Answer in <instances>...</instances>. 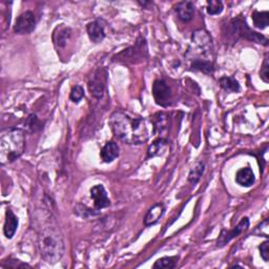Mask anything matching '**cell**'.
<instances>
[{
	"label": "cell",
	"mask_w": 269,
	"mask_h": 269,
	"mask_svg": "<svg viewBox=\"0 0 269 269\" xmlns=\"http://www.w3.org/2000/svg\"><path fill=\"white\" fill-rule=\"evenodd\" d=\"M169 118H170V116L165 113L156 114L155 117L150 120L152 123V126H153V133L155 134L156 133H162L163 131L168 129Z\"/></svg>",
	"instance_id": "obj_19"
},
{
	"label": "cell",
	"mask_w": 269,
	"mask_h": 269,
	"mask_svg": "<svg viewBox=\"0 0 269 269\" xmlns=\"http://www.w3.org/2000/svg\"><path fill=\"white\" fill-rule=\"evenodd\" d=\"M91 198L94 201L96 209L98 210L106 208L111 205V201L109 199L106 190L102 184L95 185L91 188Z\"/></svg>",
	"instance_id": "obj_9"
},
{
	"label": "cell",
	"mask_w": 269,
	"mask_h": 269,
	"mask_svg": "<svg viewBox=\"0 0 269 269\" xmlns=\"http://www.w3.org/2000/svg\"><path fill=\"white\" fill-rule=\"evenodd\" d=\"M251 19L254 27L260 30H264L269 24V12L268 11H253L251 14Z\"/></svg>",
	"instance_id": "obj_20"
},
{
	"label": "cell",
	"mask_w": 269,
	"mask_h": 269,
	"mask_svg": "<svg viewBox=\"0 0 269 269\" xmlns=\"http://www.w3.org/2000/svg\"><path fill=\"white\" fill-rule=\"evenodd\" d=\"M25 147L23 131L8 129L0 135V162L3 165L13 163L22 156Z\"/></svg>",
	"instance_id": "obj_4"
},
{
	"label": "cell",
	"mask_w": 269,
	"mask_h": 269,
	"mask_svg": "<svg viewBox=\"0 0 269 269\" xmlns=\"http://www.w3.org/2000/svg\"><path fill=\"white\" fill-rule=\"evenodd\" d=\"M152 96L156 103L162 107H168L172 101V91L164 80L158 79L152 84Z\"/></svg>",
	"instance_id": "obj_6"
},
{
	"label": "cell",
	"mask_w": 269,
	"mask_h": 269,
	"mask_svg": "<svg viewBox=\"0 0 269 269\" xmlns=\"http://www.w3.org/2000/svg\"><path fill=\"white\" fill-rule=\"evenodd\" d=\"M212 55L213 44L209 34L204 30L196 31L191 36V43L186 53V57L190 61V68L211 75L214 72Z\"/></svg>",
	"instance_id": "obj_3"
},
{
	"label": "cell",
	"mask_w": 269,
	"mask_h": 269,
	"mask_svg": "<svg viewBox=\"0 0 269 269\" xmlns=\"http://www.w3.org/2000/svg\"><path fill=\"white\" fill-rule=\"evenodd\" d=\"M229 32L235 38L236 37L243 38V39H246V40H249L255 43H262L264 45L268 44L267 38L257 32H253L251 29H249L245 19H243L241 17H237L230 21Z\"/></svg>",
	"instance_id": "obj_5"
},
{
	"label": "cell",
	"mask_w": 269,
	"mask_h": 269,
	"mask_svg": "<svg viewBox=\"0 0 269 269\" xmlns=\"http://www.w3.org/2000/svg\"><path fill=\"white\" fill-rule=\"evenodd\" d=\"M249 227V220L248 218H243V219L239 222V224L232 230H225L223 229L219 238L217 240V247L222 248L224 247L228 242L232 241L233 239L239 237L241 234H243L244 232L248 229Z\"/></svg>",
	"instance_id": "obj_7"
},
{
	"label": "cell",
	"mask_w": 269,
	"mask_h": 269,
	"mask_svg": "<svg viewBox=\"0 0 269 269\" xmlns=\"http://www.w3.org/2000/svg\"><path fill=\"white\" fill-rule=\"evenodd\" d=\"M18 218L17 216L13 212L12 209L8 208L6 212V222L4 226V234L7 239H12L15 236L16 230L18 228Z\"/></svg>",
	"instance_id": "obj_14"
},
{
	"label": "cell",
	"mask_w": 269,
	"mask_h": 269,
	"mask_svg": "<svg viewBox=\"0 0 269 269\" xmlns=\"http://www.w3.org/2000/svg\"><path fill=\"white\" fill-rule=\"evenodd\" d=\"M179 258L178 257H163L156 261L152 268L159 269H174L177 266Z\"/></svg>",
	"instance_id": "obj_23"
},
{
	"label": "cell",
	"mask_w": 269,
	"mask_h": 269,
	"mask_svg": "<svg viewBox=\"0 0 269 269\" xmlns=\"http://www.w3.org/2000/svg\"><path fill=\"white\" fill-rule=\"evenodd\" d=\"M83 97H84L83 87L81 85L73 86L70 94V99L74 102V103H79V102L83 99Z\"/></svg>",
	"instance_id": "obj_25"
},
{
	"label": "cell",
	"mask_w": 269,
	"mask_h": 269,
	"mask_svg": "<svg viewBox=\"0 0 269 269\" xmlns=\"http://www.w3.org/2000/svg\"><path fill=\"white\" fill-rule=\"evenodd\" d=\"M259 249H260L261 258L265 262H268V260H269V242L268 241L263 242L262 244L259 246Z\"/></svg>",
	"instance_id": "obj_28"
},
{
	"label": "cell",
	"mask_w": 269,
	"mask_h": 269,
	"mask_svg": "<svg viewBox=\"0 0 269 269\" xmlns=\"http://www.w3.org/2000/svg\"><path fill=\"white\" fill-rule=\"evenodd\" d=\"M254 181V174L249 166L239 170L236 174V182L243 187H250L253 185Z\"/></svg>",
	"instance_id": "obj_16"
},
{
	"label": "cell",
	"mask_w": 269,
	"mask_h": 269,
	"mask_svg": "<svg viewBox=\"0 0 269 269\" xmlns=\"http://www.w3.org/2000/svg\"><path fill=\"white\" fill-rule=\"evenodd\" d=\"M109 125L115 137L131 145L145 143L150 136L155 134L150 120L124 110L114 112L109 120Z\"/></svg>",
	"instance_id": "obj_1"
},
{
	"label": "cell",
	"mask_w": 269,
	"mask_h": 269,
	"mask_svg": "<svg viewBox=\"0 0 269 269\" xmlns=\"http://www.w3.org/2000/svg\"><path fill=\"white\" fill-rule=\"evenodd\" d=\"M168 146H169V141L164 138H159L158 140L153 141L151 145L148 147L147 157L152 158L163 155Z\"/></svg>",
	"instance_id": "obj_18"
},
{
	"label": "cell",
	"mask_w": 269,
	"mask_h": 269,
	"mask_svg": "<svg viewBox=\"0 0 269 269\" xmlns=\"http://www.w3.org/2000/svg\"><path fill=\"white\" fill-rule=\"evenodd\" d=\"M269 63H268V55L265 56V60L263 62V66L261 68V71H260V77L261 79L265 82V83H268L269 82Z\"/></svg>",
	"instance_id": "obj_26"
},
{
	"label": "cell",
	"mask_w": 269,
	"mask_h": 269,
	"mask_svg": "<svg viewBox=\"0 0 269 269\" xmlns=\"http://www.w3.org/2000/svg\"><path fill=\"white\" fill-rule=\"evenodd\" d=\"M72 36V30L66 25H58L53 34V41L57 48H63L68 44V41Z\"/></svg>",
	"instance_id": "obj_11"
},
{
	"label": "cell",
	"mask_w": 269,
	"mask_h": 269,
	"mask_svg": "<svg viewBox=\"0 0 269 269\" xmlns=\"http://www.w3.org/2000/svg\"><path fill=\"white\" fill-rule=\"evenodd\" d=\"M4 262L8 263V265H5L3 267H12V268H25V267H29V268H31V266L29 264L22 263L20 260H16V259L9 258L8 260H5Z\"/></svg>",
	"instance_id": "obj_27"
},
{
	"label": "cell",
	"mask_w": 269,
	"mask_h": 269,
	"mask_svg": "<svg viewBox=\"0 0 269 269\" xmlns=\"http://www.w3.org/2000/svg\"><path fill=\"white\" fill-rule=\"evenodd\" d=\"M120 148L118 144L114 141H109L105 145L101 148L100 158L104 163H111L119 157Z\"/></svg>",
	"instance_id": "obj_13"
},
{
	"label": "cell",
	"mask_w": 269,
	"mask_h": 269,
	"mask_svg": "<svg viewBox=\"0 0 269 269\" xmlns=\"http://www.w3.org/2000/svg\"><path fill=\"white\" fill-rule=\"evenodd\" d=\"M223 4L219 0H209L207 2V8L206 11L209 15L214 16V15H219L223 12Z\"/></svg>",
	"instance_id": "obj_24"
},
{
	"label": "cell",
	"mask_w": 269,
	"mask_h": 269,
	"mask_svg": "<svg viewBox=\"0 0 269 269\" xmlns=\"http://www.w3.org/2000/svg\"><path fill=\"white\" fill-rule=\"evenodd\" d=\"M221 87L227 93H238L240 92V84L235 77L224 76L219 79Z\"/></svg>",
	"instance_id": "obj_21"
},
{
	"label": "cell",
	"mask_w": 269,
	"mask_h": 269,
	"mask_svg": "<svg viewBox=\"0 0 269 269\" xmlns=\"http://www.w3.org/2000/svg\"><path fill=\"white\" fill-rule=\"evenodd\" d=\"M27 125H28V127H31L32 132L36 131V127L38 125V119L36 117V115H31V116L28 119V124Z\"/></svg>",
	"instance_id": "obj_29"
},
{
	"label": "cell",
	"mask_w": 269,
	"mask_h": 269,
	"mask_svg": "<svg viewBox=\"0 0 269 269\" xmlns=\"http://www.w3.org/2000/svg\"><path fill=\"white\" fill-rule=\"evenodd\" d=\"M103 76L100 74H96L93 78L88 82V91L91 92L92 96H94L97 99H101L104 93V81Z\"/></svg>",
	"instance_id": "obj_17"
},
{
	"label": "cell",
	"mask_w": 269,
	"mask_h": 269,
	"mask_svg": "<svg viewBox=\"0 0 269 269\" xmlns=\"http://www.w3.org/2000/svg\"><path fill=\"white\" fill-rule=\"evenodd\" d=\"M36 27V18L34 13L31 11H25L20 14L15 22L14 32L19 35H29Z\"/></svg>",
	"instance_id": "obj_8"
},
{
	"label": "cell",
	"mask_w": 269,
	"mask_h": 269,
	"mask_svg": "<svg viewBox=\"0 0 269 269\" xmlns=\"http://www.w3.org/2000/svg\"><path fill=\"white\" fill-rule=\"evenodd\" d=\"M205 171V164L203 162H198L188 174V182L193 185H196Z\"/></svg>",
	"instance_id": "obj_22"
},
{
	"label": "cell",
	"mask_w": 269,
	"mask_h": 269,
	"mask_svg": "<svg viewBox=\"0 0 269 269\" xmlns=\"http://www.w3.org/2000/svg\"><path fill=\"white\" fill-rule=\"evenodd\" d=\"M38 249L44 261L49 264L58 263L65 254L66 245L59 225L52 213L39 222L38 226Z\"/></svg>",
	"instance_id": "obj_2"
},
{
	"label": "cell",
	"mask_w": 269,
	"mask_h": 269,
	"mask_svg": "<svg viewBox=\"0 0 269 269\" xmlns=\"http://www.w3.org/2000/svg\"><path fill=\"white\" fill-rule=\"evenodd\" d=\"M165 212V206L162 203H157L147 211L145 218H144V225L145 226H151L155 225L159 222V220L162 218V216Z\"/></svg>",
	"instance_id": "obj_15"
},
{
	"label": "cell",
	"mask_w": 269,
	"mask_h": 269,
	"mask_svg": "<svg viewBox=\"0 0 269 269\" xmlns=\"http://www.w3.org/2000/svg\"><path fill=\"white\" fill-rule=\"evenodd\" d=\"M175 11L179 19L184 22H188L194 17L195 14V4L193 2H181L177 4Z\"/></svg>",
	"instance_id": "obj_12"
},
{
	"label": "cell",
	"mask_w": 269,
	"mask_h": 269,
	"mask_svg": "<svg viewBox=\"0 0 269 269\" xmlns=\"http://www.w3.org/2000/svg\"><path fill=\"white\" fill-rule=\"evenodd\" d=\"M86 32L89 40L94 43H100L104 40L105 31L99 21H92L86 25Z\"/></svg>",
	"instance_id": "obj_10"
}]
</instances>
